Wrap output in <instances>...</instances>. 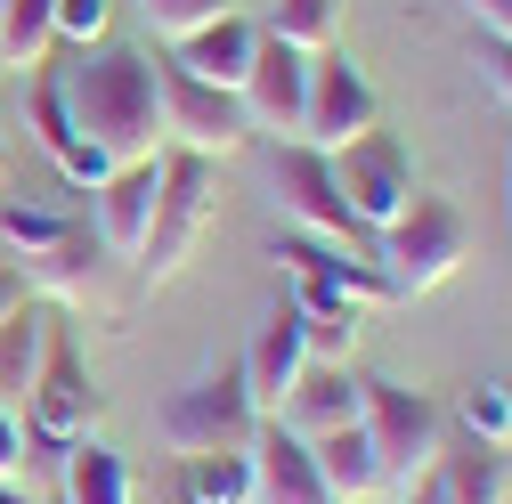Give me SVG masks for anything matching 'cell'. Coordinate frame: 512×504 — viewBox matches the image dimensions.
Returning a JSON list of instances; mask_svg holds the SVG:
<instances>
[{
	"label": "cell",
	"mask_w": 512,
	"mask_h": 504,
	"mask_svg": "<svg viewBox=\"0 0 512 504\" xmlns=\"http://www.w3.org/2000/svg\"><path fill=\"white\" fill-rule=\"evenodd\" d=\"M82 220H66V212H49V204H25V196H0V261L9 269H25V261H41V252H57Z\"/></svg>",
	"instance_id": "cell-22"
},
{
	"label": "cell",
	"mask_w": 512,
	"mask_h": 504,
	"mask_svg": "<svg viewBox=\"0 0 512 504\" xmlns=\"http://www.w3.org/2000/svg\"><path fill=\"white\" fill-rule=\"evenodd\" d=\"M25 464H33V439H25V423L0 407V480H25Z\"/></svg>",
	"instance_id": "cell-29"
},
{
	"label": "cell",
	"mask_w": 512,
	"mask_h": 504,
	"mask_svg": "<svg viewBox=\"0 0 512 504\" xmlns=\"http://www.w3.org/2000/svg\"><path fill=\"white\" fill-rule=\"evenodd\" d=\"M399 504H512V456L488 439H439V464Z\"/></svg>",
	"instance_id": "cell-12"
},
{
	"label": "cell",
	"mask_w": 512,
	"mask_h": 504,
	"mask_svg": "<svg viewBox=\"0 0 512 504\" xmlns=\"http://www.w3.org/2000/svg\"><path fill=\"white\" fill-rule=\"evenodd\" d=\"M334 187H342V204H350V220L374 236V228H391L407 204H415V155H407V139L399 131H358L350 147H334Z\"/></svg>",
	"instance_id": "cell-7"
},
{
	"label": "cell",
	"mask_w": 512,
	"mask_h": 504,
	"mask_svg": "<svg viewBox=\"0 0 512 504\" xmlns=\"http://www.w3.org/2000/svg\"><path fill=\"white\" fill-rule=\"evenodd\" d=\"M212 220H220V171H212V155L163 147V187H155L147 244H139V277L171 285L187 261H196V244L212 236Z\"/></svg>",
	"instance_id": "cell-3"
},
{
	"label": "cell",
	"mask_w": 512,
	"mask_h": 504,
	"mask_svg": "<svg viewBox=\"0 0 512 504\" xmlns=\"http://www.w3.org/2000/svg\"><path fill=\"white\" fill-rule=\"evenodd\" d=\"M244 456H252V504H334L326 472H317V456H309V439L285 431L277 415H261V431H252Z\"/></svg>",
	"instance_id": "cell-13"
},
{
	"label": "cell",
	"mask_w": 512,
	"mask_h": 504,
	"mask_svg": "<svg viewBox=\"0 0 512 504\" xmlns=\"http://www.w3.org/2000/svg\"><path fill=\"white\" fill-rule=\"evenodd\" d=\"M98 415H106V391L90 383L82 350L66 342V326H57V334H49V358H41V374H33V391H25V407H17V423H25V439H33V456H57V448H74V439H90Z\"/></svg>",
	"instance_id": "cell-5"
},
{
	"label": "cell",
	"mask_w": 512,
	"mask_h": 504,
	"mask_svg": "<svg viewBox=\"0 0 512 504\" xmlns=\"http://www.w3.org/2000/svg\"><path fill=\"white\" fill-rule=\"evenodd\" d=\"M261 33H277V41L317 57V49H334V33H342V0H269Z\"/></svg>",
	"instance_id": "cell-25"
},
{
	"label": "cell",
	"mask_w": 512,
	"mask_h": 504,
	"mask_svg": "<svg viewBox=\"0 0 512 504\" xmlns=\"http://www.w3.org/2000/svg\"><path fill=\"white\" fill-rule=\"evenodd\" d=\"M252 431H261V407L244 391V366H212L187 391H171L163 407V448L171 456H244Z\"/></svg>",
	"instance_id": "cell-4"
},
{
	"label": "cell",
	"mask_w": 512,
	"mask_h": 504,
	"mask_svg": "<svg viewBox=\"0 0 512 504\" xmlns=\"http://www.w3.org/2000/svg\"><path fill=\"white\" fill-rule=\"evenodd\" d=\"M309 456H317V472H326L334 504H382V496H391L366 423H342V431H326V439H309Z\"/></svg>",
	"instance_id": "cell-19"
},
{
	"label": "cell",
	"mask_w": 512,
	"mask_h": 504,
	"mask_svg": "<svg viewBox=\"0 0 512 504\" xmlns=\"http://www.w3.org/2000/svg\"><path fill=\"white\" fill-rule=\"evenodd\" d=\"M0 171H9V122H0Z\"/></svg>",
	"instance_id": "cell-34"
},
{
	"label": "cell",
	"mask_w": 512,
	"mask_h": 504,
	"mask_svg": "<svg viewBox=\"0 0 512 504\" xmlns=\"http://www.w3.org/2000/svg\"><path fill=\"white\" fill-rule=\"evenodd\" d=\"M464 261H472V220L447 204V196H431V187H415V204L391 228H374V269L391 277L399 301L407 293H439Z\"/></svg>",
	"instance_id": "cell-2"
},
{
	"label": "cell",
	"mask_w": 512,
	"mask_h": 504,
	"mask_svg": "<svg viewBox=\"0 0 512 504\" xmlns=\"http://www.w3.org/2000/svg\"><path fill=\"white\" fill-rule=\"evenodd\" d=\"M57 504H139V480L122 464V448H106L98 431L57 448Z\"/></svg>",
	"instance_id": "cell-18"
},
{
	"label": "cell",
	"mask_w": 512,
	"mask_h": 504,
	"mask_svg": "<svg viewBox=\"0 0 512 504\" xmlns=\"http://www.w3.org/2000/svg\"><path fill=\"white\" fill-rule=\"evenodd\" d=\"M464 9H472V25L488 41H512V0H464Z\"/></svg>",
	"instance_id": "cell-31"
},
{
	"label": "cell",
	"mask_w": 512,
	"mask_h": 504,
	"mask_svg": "<svg viewBox=\"0 0 512 504\" xmlns=\"http://www.w3.org/2000/svg\"><path fill=\"white\" fill-rule=\"evenodd\" d=\"M106 25H114V0H57V17H49L57 49H98Z\"/></svg>",
	"instance_id": "cell-28"
},
{
	"label": "cell",
	"mask_w": 512,
	"mask_h": 504,
	"mask_svg": "<svg viewBox=\"0 0 512 504\" xmlns=\"http://www.w3.org/2000/svg\"><path fill=\"white\" fill-rule=\"evenodd\" d=\"M456 423H464V439H488V448H504V439H512V399H504V383L464 391V399H456Z\"/></svg>",
	"instance_id": "cell-26"
},
{
	"label": "cell",
	"mask_w": 512,
	"mask_h": 504,
	"mask_svg": "<svg viewBox=\"0 0 512 504\" xmlns=\"http://www.w3.org/2000/svg\"><path fill=\"white\" fill-rule=\"evenodd\" d=\"M480 74H488V90H496V106L512 114V41H480Z\"/></svg>",
	"instance_id": "cell-30"
},
{
	"label": "cell",
	"mask_w": 512,
	"mask_h": 504,
	"mask_svg": "<svg viewBox=\"0 0 512 504\" xmlns=\"http://www.w3.org/2000/svg\"><path fill=\"white\" fill-rule=\"evenodd\" d=\"M358 423L374 439V456H382V480H391V496H407L431 464H439V439H447V415L407 391V383H366L358 391Z\"/></svg>",
	"instance_id": "cell-6"
},
{
	"label": "cell",
	"mask_w": 512,
	"mask_h": 504,
	"mask_svg": "<svg viewBox=\"0 0 512 504\" xmlns=\"http://www.w3.org/2000/svg\"><path fill=\"white\" fill-rule=\"evenodd\" d=\"M49 17H57V0H0V66L9 74H33V66L57 57Z\"/></svg>",
	"instance_id": "cell-23"
},
{
	"label": "cell",
	"mask_w": 512,
	"mask_h": 504,
	"mask_svg": "<svg viewBox=\"0 0 512 504\" xmlns=\"http://www.w3.org/2000/svg\"><path fill=\"white\" fill-rule=\"evenodd\" d=\"M131 9L147 17V33H155V41H187L196 25H212L228 0H131Z\"/></svg>",
	"instance_id": "cell-27"
},
{
	"label": "cell",
	"mask_w": 512,
	"mask_h": 504,
	"mask_svg": "<svg viewBox=\"0 0 512 504\" xmlns=\"http://www.w3.org/2000/svg\"><path fill=\"white\" fill-rule=\"evenodd\" d=\"M358 391H366V383H350V366H342V358H309V366L293 374V391H285L277 423L301 431V439H326V431L358 423Z\"/></svg>",
	"instance_id": "cell-16"
},
{
	"label": "cell",
	"mask_w": 512,
	"mask_h": 504,
	"mask_svg": "<svg viewBox=\"0 0 512 504\" xmlns=\"http://www.w3.org/2000/svg\"><path fill=\"white\" fill-rule=\"evenodd\" d=\"M98 269H106V244L90 228H74L57 252L25 261V293L33 301H98Z\"/></svg>",
	"instance_id": "cell-21"
},
{
	"label": "cell",
	"mask_w": 512,
	"mask_h": 504,
	"mask_svg": "<svg viewBox=\"0 0 512 504\" xmlns=\"http://www.w3.org/2000/svg\"><path fill=\"white\" fill-rule=\"evenodd\" d=\"M49 334H57V309L49 301H17L9 318H0V407H25V391H33V374H41V358H49Z\"/></svg>",
	"instance_id": "cell-20"
},
{
	"label": "cell",
	"mask_w": 512,
	"mask_h": 504,
	"mask_svg": "<svg viewBox=\"0 0 512 504\" xmlns=\"http://www.w3.org/2000/svg\"><path fill=\"white\" fill-rule=\"evenodd\" d=\"M252 49H261V25H252L244 9H220L212 25H196L187 41H171V66H187L196 82L236 90V82H244V66H252Z\"/></svg>",
	"instance_id": "cell-17"
},
{
	"label": "cell",
	"mask_w": 512,
	"mask_h": 504,
	"mask_svg": "<svg viewBox=\"0 0 512 504\" xmlns=\"http://www.w3.org/2000/svg\"><path fill=\"white\" fill-rule=\"evenodd\" d=\"M374 82L350 49H317L309 57V114H301V147H350L358 131H374Z\"/></svg>",
	"instance_id": "cell-11"
},
{
	"label": "cell",
	"mask_w": 512,
	"mask_h": 504,
	"mask_svg": "<svg viewBox=\"0 0 512 504\" xmlns=\"http://www.w3.org/2000/svg\"><path fill=\"white\" fill-rule=\"evenodd\" d=\"M269 179H277V204H285V220H293L301 236H326V244H342V252H358V244H366V261H374V236L350 220L342 187H334V155H326V147L285 139V147L269 155Z\"/></svg>",
	"instance_id": "cell-8"
},
{
	"label": "cell",
	"mask_w": 512,
	"mask_h": 504,
	"mask_svg": "<svg viewBox=\"0 0 512 504\" xmlns=\"http://www.w3.org/2000/svg\"><path fill=\"white\" fill-rule=\"evenodd\" d=\"M155 82H163V147H187V155H236L252 131H244V106H236V90H220V82H196L187 66H155Z\"/></svg>",
	"instance_id": "cell-10"
},
{
	"label": "cell",
	"mask_w": 512,
	"mask_h": 504,
	"mask_svg": "<svg viewBox=\"0 0 512 504\" xmlns=\"http://www.w3.org/2000/svg\"><path fill=\"white\" fill-rule=\"evenodd\" d=\"M179 504H252V456H179Z\"/></svg>",
	"instance_id": "cell-24"
},
{
	"label": "cell",
	"mask_w": 512,
	"mask_h": 504,
	"mask_svg": "<svg viewBox=\"0 0 512 504\" xmlns=\"http://www.w3.org/2000/svg\"><path fill=\"white\" fill-rule=\"evenodd\" d=\"M504 399H512V383H504Z\"/></svg>",
	"instance_id": "cell-36"
},
{
	"label": "cell",
	"mask_w": 512,
	"mask_h": 504,
	"mask_svg": "<svg viewBox=\"0 0 512 504\" xmlns=\"http://www.w3.org/2000/svg\"><path fill=\"white\" fill-rule=\"evenodd\" d=\"M155 187H163V155L155 163H114L106 187H90V204H98V244H106V261H139V244H147V220H155Z\"/></svg>",
	"instance_id": "cell-14"
},
{
	"label": "cell",
	"mask_w": 512,
	"mask_h": 504,
	"mask_svg": "<svg viewBox=\"0 0 512 504\" xmlns=\"http://www.w3.org/2000/svg\"><path fill=\"white\" fill-rule=\"evenodd\" d=\"M236 366H244V391H252V407H261V415H277V407H285V391H293V374L309 366V342H301L293 301H277L269 318H261V334H252V350H244Z\"/></svg>",
	"instance_id": "cell-15"
},
{
	"label": "cell",
	"mask_w": 512,
	"mask_h": 504,
	"mask_svg": "<svg viewBox=\"0 0 512 504\" xmlns=\"http://www.w3.org/2000/svg\"><path fill=\"white\" fill-rule=\"evenodd\" d=\"M504 212H512V187H504Z\"/></svg>",
	"instance_id": "cell-35"
},
{
	"label": "cell",
	"mask_w": 512,
	"mask_h": 504,
	"mask_svg": "<svg viewBox=\"0 0 512 504\" xmlns=\"http://www.w3.org/2000/svg\"><path fill=\"white\" fill-rule=\"evenodd\" d=\"M236 106H244V131H261L269 147L301 139V114H309V49L261 33V49H252V66L236 82Z\"/></svg>",
	"instance_id": "cell-9"
},
{
	"label": "cell",
	"mask_w": 512,
	"mask_h": 504,
	"mask_svg": "<svg viewBox=\"0 0 512 504\" xmlns=\"http://www.w3.org/2000/svg\"><path fill=\"white\" fill-rule=\"evenodd\" d=\"M57 82H66V114L90 147H106L114 163H155L163 155V82H155L147 49H122V41L74 49L57 66Z\"/></svg>",
	"instance_id": "cell-1"
},
{
	"label": "cell",
	"mask_w": 512,
	"mask_h": 504,
	"mask_svg": "<svg viewBox=\"0 0 512 504\" xmlns=\"http://www.w3.org/2000/svg\"><path fill=\"white\" fill-rule=\"evenodd\" d=\"M0 504H41V496H33L25 480H0Z\"/></svg>",
	"instance_id": "cell-33"
},
{
	"label": "cell",
	"mask_w": 512,
	"mask_h": 504,
	"mask_svg": "<svg viewBox=\"0 0 512 504\" xmlns=\"http://www.w3.org/2000/svg\"><path fill=\"white\" fill-rule=\"evenodd\" d=\"M17 301H33V293H25V269H9V261H0V318H9Z\"/></svg>",
	"instance_id": "cell-32"
}]
</instances>
